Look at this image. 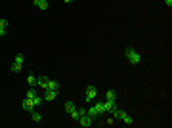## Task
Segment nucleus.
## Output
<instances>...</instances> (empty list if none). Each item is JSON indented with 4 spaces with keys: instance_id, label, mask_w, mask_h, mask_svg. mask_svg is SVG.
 <instances>
[{
    "instance_id": "1",
    "label": "nucleus",
    "mask_w": 172,
    "mask_h": 128,
    "mask_svg": "<svg viewBox=\"0 0 172 128\" xmlns=\"http://www.w3.org/2000/svg\"><path fill=\"white\" fill-rule=\"evenodd\" d=\"M111 113H113V119H121L122 123H124L126 126H132L134 124V119L128 115L126 111H122V109H119V105H115L113 109H111Z\"/></svg>"
},
{
    "instance_id": "2",
    "label": "nucleus",
    "mask_w": 172,
    "mask_h": 128,
    "mask_svg": "<svg viewBox=\"0 0 172 128\" xmlns=\"http://www.w3.org/2000/svg\"><path fill=\"white\" fill-rule=\"evenodd\" d=\"M124 57H126V61L130 65H140V61H142L140 52L134 50V48H126V50H124Z\"/></svg>"
},
{
    "instance_id": "3",
    "label": "nucleus",
    "mask_w": 172,
    "mask_h": 128,
    "mask_svg": "<svg viewBox=\"0 0 172 128\" xmlns=\"http://www.w3.org/2000/svg\"><path fill=\"white\" fill-rule=\"evenodd\" d=\"M96 96H98V88L96 86H88L86 88V96H84L86 103H92V100H96Z\"/></svg>"
},
{
    "instance_id": "4",
    "label": "nucleus",
    "mask_w": 172,
    "mask_h": 128,
    "mask_svg": "<svg viewBox=\"0 0 172 128\" xmlns=\"http://www.w3.org/2000/svg\"><path fill=\"white\" fill-rule=\"evenodd\" d=\"M21 109H23V111H27V113H33V111H35V103H33V100L25 97V100L21 101Z\"/></svg>"
},
{
    "instance_id": "5",
    "label": "nucleus",
    "mask_w": 172,
    "mask_h": 128,
    "mask_svg": "<svg viewBox=\"0 0 172 128\" xmlns=\"http://www.w3.org/2000/svg\"><path fill=\"white\" fill-rule=\"evenodd\" d=\"M92 120H94V119H92V117H88V115H82V117H81V119H78V120H77V123H78V124H81L82 128H88V126H92Z\"/></svg>"
},
{
    "instance_id": "6",
    "label": "nucleus",
    "mask_w": 172,
    "mask_h": 128,
    "mask_svg": "<svg viewBox=\"0 0 172 128\" xmlns=\"http://www.w3.org/2000/svg\"><path fill=\"white\" fill-rule=\"evenodd\" d=\"M58 94H59V90H46V94H44L42 100H44V101H54L58 97Z\"/></svg>"
},
{
    "instance_id": "7",
    "label": "nucleus",
    "mask_w": 172,
    "mask_h": 128,
    "mask_svg": "<svg viewBox=\"0 0 172 128\" xmlns=\"http://www.w3.org/2000/svg\"><path fill=\"white\" fill-rule=\"evenodd\" d=\"M33 4H35L38 10H42V11L50 8V2H48V0H33Z\"/></svg>"
},
{
    "instance_id": "8",
    "label": "nucleus",
    "mask_w": 172,
    "mask_h": 128,
    "mask_svg": "<svg viewBox=\"0 0 172 128\" xmlns=\"http://www.w3.org/2000/svg\"><path fill=\"white\" fill-rule=\"evenodd\" d=\"M48 82H50V78H48V77H36V84H38L42 90L48 88Z\"/></svg>"
},
{
    "instance_id": "9",
    "label": "nucleus",
    "mask_w": 172,
    "mask_h": 128,
    "mask_svg": "<svg viewBox=\"0 0 172 128\" xmlns=\"http://www.w3.org/2000/svg\"><path fill=\"white\" fill-rule=\"evenodd\" d=\"M86 115L92 117V119H98V117H100V113H98V107H96V105H92L88 111H86Z\"/></svg>"
},
{
    "instance_id": "10",
    "label": "nucleus",
    "mask_w": 172,
    "mask_h": 128,
    "mask_svg": "<svg viewBox=\"0 0 172 128\" xmlns=\"http://www.w3.org/2000/svg\"><path fill=\"white\" fill-rule=\"evenodd\" d=\"M31 119H33V123H36V124L42 123V115H40L38 111H33V113H31Z\"/></svg>"
},
{
    "instance_id": "11",
    "label": "nucleus",
    "mask_w": 172,
    "mask_h": 128,
    "mask_svg": "<svg viewBox=\"0 0 172 128\" xmlns=\"http://www.w3.org/2000/svg\"><path fill=\"white\" fill-rule=\"evenodd\" d=\"M6 29H8V19H0V34H6Z\"/></svg>"
},
{
    "instance_id": "12",
    "label": "nucleus",
    "mask_w": 172,
    "mask_h": 128,
    "mask_svg": "<svg viewBox=\"0 0 172 128\" xmlns=\"http://www.w3.org/2000/svg\"><path fill=\"white\" fill-rule=\"evenodd\" d=\"M63 107H65V111H67V113H71V111H75V109H77V107H75V103H73L71 100H69V101H65V105H63Z\"/></svg>"
},
{
    "instance_id": "13",
    "label": "nucleus",
    "mask_w": 172,
    "mask_h": 128,
    "mask_svg": "<svg viewBox=\"0 0 172 128\" xmlns=\"http://www.w3.org/2000/svg\"><path fill=\"white\" fill-rule=\"evenodd\" d=\"M31 100H33V103H35V107H40V105H42V103H44V100H42V97H40L38 94H36L35 97H31Z\"/></svg>"
},
{
    "instance_id": "14",
    "label": "nucleus",
    "mask_w": 172,
    "mask_h": 128,
    "mask_svg": "<svg viewBox=\"0 0 172 128\" xmlns=\"http://www.w3.org/2000/svg\"><path fill=\"white\" fill-rule=\"evenodd\" d=\"M46 90H59V82H58V80H50Z\"/></svg>"
},
{
    "instance_id": "15",
    "label": "nucleus",
    "mask_w": 172,
    "mask_h": 128,
    "mask_svg": "<svg viewBox=\"0 0 172 128\" xmlns=\"http://www.w3.org/2000/svg\"><path fill=\"white\" fill-rule=\"evenodd\" d=\"M27 84H29V86H35V84H36V77L33 75V73H29V77H27Z\"/></svg>"
},
{
    "instance_id": "16",
    "label": "nucleus",
    "mask_w": 172,
    "mask_h": 128,
    "mask_svg": "<svg viewBox=\"0 0 172 128\" xmlns=\"http://www.w3.org/2000/svg\"><path fill=\"white\" fill-rule=\"evenodd\" d=\"M105 100H117V92L115 90H107L105 92Z\"/></svg>"
},
{
    "instance_id": "17",
    "label": "nucleus",
    "mask_w": 172,
    "mask_h": 128,
    "mask_svg": "<svg viewBox=\"0 0 172 128\" xmlns=\"http://www.w3.org/2000/svg\"><path fill=\"white\" fill-rule=\"evenodd\" d=\"M19 71H21V63L14 61V63H12V73H19Z\"/></svg>"
},
{
    "instance_id": "18",
    "label": "nucleus",
    "mask_w": 172,
    "mask_h": 128,
    "mask_svg": "<svg viewBox=\"0 0 172 128\" xmlns=\"http://www.w3.org/2000/svg\"><path fill=\"white\" fill-rule=\"evenodd\" d=\"M96 107H98V113H107V109H105V105H103V103H96Z\"/></svg>"
},
{
    "instance_id": "19",
    "label": "nucleus",
    "mask_w": 172,
    "mask_h": 128,
    "mask_svg": "<svg viewBox=\"0 0 172 128\" xmlns=\"http://www.w3.org/2000/svg\"><path fill=\"white\" fill-rule=\"evenodd\" d=\"M69 115L73 117V120H78V119H81V113H78V109H75V111H71Z\"/></svg>"
},
{
    "instance_id": "20",
    "label": "nucleus",
    "mask_w": 172,
    "mask_h": 128,
    "mask_svg": "<svg viewBox=\"0 0 172 128\" xmlns=\"http://www.w3.org/2000/svg\"><path fill=\"white\" fill-rule=\"evenodd\" d=\"M23 61H25V56H23V54H17V56H15V63L23 65Z\"/></svg>"
},
{
    "instance_id": "21",
    "label": "nucleus",
    "mask_w": 172,
    "mask_h": 128,
    "mask_svg": "<svg viewBox=\"0 0 172 128\" xmlns=\"http://www.w3.org/2000/svg\"><path fill=\"white\" fill-rule=\"evenodd\" d=\"M35 96H36V92L33 90V86H31V88H29V92L25 94V97H29V100H31V97H35Z\"/></svg>"
},
{
    "instance_id": "22",
    "label": "nucleus",
    "mask_w": 172,
    "mask_h": 128,
    "mask_svg": "<svg viewBox=\"0 0 172 128\" xmlns=\"http://www.w3.org/2000/svg\"><path fill=\"white\" fill-rule=\"evenodd\" d=\"M105 124H109V126H113L115 124V119H107V123Z\"/></svg>"
},
{
    "instance_id": "23",
    "label": "nucleus",
    "mask_w": 172,
    "mask_h": 128,
    "mask_svg": "<svg viewBox=\"0 0 172 128\" xmlns=\"http://www.w3.org/2000/svg\"><path fill=\"white\" fill-rule=\"evenodd\" d=\"M164 4H167L168 8H170V6H172V0H164Z\"/></svg>"
},
{
    "instance_id": "24",
    "label": "nucleus",
    "mask_w": 172,
    "mask_h": 128,
    "mask_svg": "<svg viewBox=\"0 0 172 128\" xmlns=\"http://www.w3.org/2000/svg\"><path fill=\"white\" fill-rule=\"evenodd\" d=\"M63 2H65V4H71V2H75V0H63Z\"/></svg>"
}]
</instances>
